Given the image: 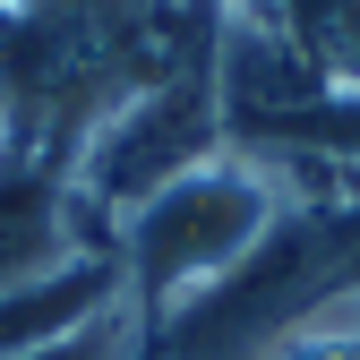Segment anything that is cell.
<instances>
[{
    "mask_svg": "<svg viewBox=\"0 0 360 360\" xmlns=\"http://www.w3.org/2000/svg\"><path fill=\"white\" fill-rule=\"evenodd\" d=\"M292 223V180L283 163H266L249 146H223L198 172L163 180L155 198H138L112 223V257L129 309L146 326H172L180 309H198L214 283H232L240 266Z\"/></svg>",
    "mask_w": 360,
    "mask_h": 360,
    "instance_id": "obj_1",
    "label": "cell"
},
{
    "mask_svg": "<svg viewBox=\"0 0 360 360\" xmlns=\"http://www.w3.org/2000/svg\"><path fill=\"white\" fill-rule=\"evenodd\" d=\"M138 335H146V318H138V309H112V318L77 326L69 343H52V352H26V360H138Z\"/></svg>",
    "mask_w": 360,
    "mask_h": 360,
    "instance_id": "obj_4",
    "label": "cell"
},
{
    "mask_svg": "<svg viewBox=\"0 0 360 360\" xmlns=\"http://www.w3.org/2000/svg\"><path fill=\"white\" fill-rule=\"evenodd\" d=\"M129 309V283H120V257L112 249H69L34 275L0 283V360H26V352H52L69 343L77 326Z\"/></svg>",
    "mask_w": 360,
    "mask_h": 360,
    "instance_id": "obj_2",
    "label": "cell"
},
{
    "mask_svg": "<svg viewBox=\"0 0 360 360\" xmlns=\"http://www.w3.org/2000/svg\"><path fill=\"white\" fill-rule=\"evenodd\" d=\"M69 249H95L77 232V206H69V180L34 172V163H9L0 172V283L34 275V266H52Z\"/></svg>",
    "mask_w": 360,
    "mask_h": 360,
    "instance_id": "obj_3",
    "label": "cell"
}]
</instances>
